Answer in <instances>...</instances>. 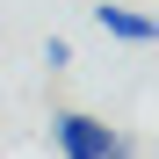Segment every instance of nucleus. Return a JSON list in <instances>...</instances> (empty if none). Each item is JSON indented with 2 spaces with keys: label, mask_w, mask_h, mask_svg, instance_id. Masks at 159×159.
Segmentation results:
<instances>
[{
  "label": "nucleus",
  "mask_w": 159,
  "mask_h": 159,
  "mask_svg": "<svg viewBox=\"0 0 159 159\" xmlns=\"http://www.w3.org/2000/svg\"><path fill=\"white\" fill-rule=\"evenodd\" d=\"M51 152L58 159H130L138 145L123 130H109L101 116H87V109H58L51 116Z\"/></svg>",
  "instance_id": "1"
},
{
  "label": "nucleus",
  "mask_w": 159,
  "mask_h": 159,
  "mask_svg": "<svg viewBox=\"0 0 159 159\" xmlns=\"http://www.w3.org/2000/svg\"><path fill=\"white\" fill-rule=\"evenodd\" d=\"M94 22H101V36H116V43H152V36H159V22H152V15L116 7V0H101V7H94Z\"/></svg>",
  "instance_id": "2"
},
{
  "label": "nucleus",
  "mask_w": 159,
  "mask_h": 159,
  "mask_svg": "<svg viewBox=\"0 0 159 159\" xmlns=\"http://www.w3.org/2000/svg\"><path fill=\"white\" fill-rule=\"evenodd\" d=\"M43 65H51V72H65V65H72V43H65V36H51V43H43Z\"/></svg>",
  "instance_id": "3"
}]
</instances>
